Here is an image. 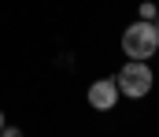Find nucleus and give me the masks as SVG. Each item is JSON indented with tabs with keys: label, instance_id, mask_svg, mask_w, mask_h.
<instances>
[{
	"label": "nucleus",
	"instance_id": "f257e3e1",
	"mask_svg": "<svg viewBox=\"0 0 159 137\" xmlns=\"http://www.w3.org/2000/svg\"><path fill=\"white\" fill-rule=\"evenodd\" d=\"M122 52H126L129 59H152V56L159 52V30H156V22H144V19L129 22L126 34H122Z\"/></svg>",
	"mask_w": 159,
	"mask_h": 137
},
{
	"label": "nucleus",
	"instance_id": "f03ea898",
	"mask_svg": "<svg viewBox=\"0 0 159 137\" xmlns=\"http://www.w3.org/2000/svg\"><path fill=\"white\" fill-rule=\"evenodd\" d=\"M152 67H148V59H126V67H122L119 74H115V85H119L122 96H129V100H141V96H148L152 93Z\"/></svg>",
	"mask_w": 159,
	"mask_h": 137
},
{
	"label": "nucleus",
	"instance_id": "7ed1b4c3",
	"mask_svg": "<svg viewBox=\"0 0 159 137\" xmlns=\"http://www.w3.org/2000/svg\"><path fill=\"white\" fill-rule=\"evenodd\" d=\"M119 85H115V78H100V82H93L89 85V107H96V111H111L115 104H119Z\"/></svg>",
	"mask_w": 159,
	"mask_h": 137
},
{
	"label": "nucleus",
	"instance_id": "20e7f679",
	"mask_svg": "<svg viewBox=\"0 0 159 137\" xmlns=\"http://www.w3.org/2000/svg\"><path fill=\"white\" fill-rule=\"evenodd\" d=\"M137 11H141V19H144V22H156V15H159V7L152 4V0H144V4L137 7Z\"/></svg>",
	"mask_w": 159,
	"mask_h": 137
},
{
	"label": "nucleus",
	"instance_id": "39448f33",
	"mask_svg": "<svg viewBox=\"0 0 159 137\" xmlns=\"http://www.w3.org/2000/svg\"><path fill=\"white\" fill-rule=\"evenodd\" d=\"M0 137H22V130H19V126H4V130H0Z\"/></svg>",
	"mask_w": 159,
	"mask_h": 137
},
{
	"label": "nucleus",
	"instance_id": "423d86ee",
	"mask_svg": "<svg viewBox=\"0 0 159 137\" xmlns=\"http://www.w3.org/2000/svg\"><path fill=\"white\" fill-rule=\"evenodd\" d=\"M0 130H4V111H0Z\"/></svg>",
	"mask_w": 159,
	"mask_h": 137
},
{
	"label": "nucleus",
	"instance_id": "0eeeda50",
	"mask_svg": "<svg viewBox=\"0 0 159 137\" xmlns=\"http://www.w3.org/2000/svg\"><path fill=\"white\" fill-rule=\"evenodd\" d=\"M156 30H159V15H156Z\"/></svg>",
	"mask_w": 159,
	"mask_h": 137
}]
</instances>
